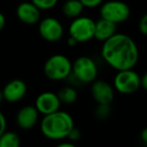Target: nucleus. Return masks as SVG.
Listing matches in <instances>:
<instances>
[{
  "label": "nucleus",
  "mask_w": 147,
  "mask_h": 147,
  "mask_svg": "<svg viewBox=\"0 0 147 147\" xmlns=\"http://www.w3.org/2000/svg\"><path fill=\"white\" fill-rule=\"evenodd\" d=\"M140 137H141V140L143 141V143H144V144H146V143H147V129L146 128L143 129V130L141 131Z\"/></svg>",
  "instance_id": "nucleus-27"
},
{
  "label": "nucleus",
  "mask_w": 147,
  "mask_h": 147,
  "mask_svg": "<svg viewBox=\"0 0 147 147\" xmlns=\"http://www.w3.org/2000/svg\"><path fill=\"white\" fill-rule=\"evenodd\" d=\"M140 88H142L143 90L147 89V75L144 74L142 77H140Z\"/></svg>",
  "instance_id": "nucleus-24"
},
{
  "label": "nucleus",
  "mask_w": 147,
  "mask_h": 147,
  "mask_svg": "<svg viewBox=\"0 0 147 147\" xmlns=\"http://www.w3.org/2000/svg\"><path fill=\"white\" fill-rule=\"evenodd\" d=\"M138 28L142 35L147 34V15L146 14H143L142 16H141L140 20H139V22H138Z\"/></svg>",
  "instance_id": "nucleus-22"
},
{
  "label": "nucleus",
  "mask_w": 147,
  "mask_h": 147,
  "mask_svg": "<svg viewBox=\"0 0 147 147\" xmlns=\"http://www.w3.org/2000/svg\"><path fill=\"white\" fill-rule=\"evenodd\" d=\"M80 1L84 7H87V8H95V7L100 6L104 0H80Z\"/></svg>",
  "instance_id": "nucleus-21"
},
{
  "label": "nucleus",
  "mask_w": 147,
  "mask_h": 147,
  "mask_svg": "<svg viewBox=\"0 0 147 147\" xmlns=\"http://www.w3.org/2000/svg\"><path fill=\"white\" fill-rule=\"evenodd\" d=\"M61 103L63 104H73L78 99V92L71 86H65L57 93Z\"/></svg>",
  "instance_id": "nucleus-17"
},
{
  "label": "nucleus",
  "mask_w": 147,
  "mask_h": 147,
  "mask_svg": "<svg viewBox=\"0 0 147 147\" xmlns=\"http://www.w3.org/2000/svg\"><path fill=\"white\" fill-rule=\"evenodd\" d=\"M38 33L45 40L49 42L59 41L63 35V24L55 17H45L39 21Z\"/></svg>",
  "instance_id": "nucleus-8"
},
{
  "label": "nucleus",
  "mask_w": 147,
  "mask_h": 147,
  "mask_svg": "<svg viewBox=\"0 0 147 147\" xmlns=\"http://www.w3.org/2000/svg\"><path fill=\"white\" fill-rule=\"evenodd\" d=\"M20 145V137L17 133L5 130L0 135V147H18Z\"/></svg>",
  "instance_id": "nucleus-16"
},
{
  "label": "nucleus",
  "mask_w": 147,
  "mask_h": 147,
  "mask_svg": "<svg viewBox=\"0 0 147 147\" xmlns=\"http://www.w3.org/2000/svg\"><path fill=\"white\" fill-rule=\"evenodd\" d=\"M85 7L80 0H67L63 4L61 11L65 16L69 18H76L82 14Z\"/></svg>",
  "instance_id": "nucleus-15"
},
{
  "label": "nucleus",
  "mask_w": 147,
  "mask_h": 147,
  "mask_svg": "<svg viewBox=\"0 0 147 147\" xmlns=\"http://www.w3.org/2000/svg\"><path fill=\"white\" fill-rule=\"evenodd\" d=\"M91 94L97 104L110 105L114 100V89L104 80H95L91 86Z\"/></svg>",
  "instance_id": "nucleus-9"
},
{
  "label": "nucleus",
  "mask_w": 147,
  "mask_h": 147,
  "mask_svg": "<svg viewBox=\"0 0 147 147\" xmlns=\"http://www.w3.org/2000/svg\"><path fill=\"white\" fill-rule=\"evenodd\" d=\"M131 14L130 7L120 0H109L102 3L100 7L101 18L118 24L126 21Z\"/></svg>",
  "instance_id": "nucleus-4"
},
{
  "label": "nucleus",
  "mask_w": 147,
  "mask_h": 147,
  "mask_svg": "<svg viewBox=\"0 0 147 147\" xmlns=\"http://www.w3.org/2000/svg\"><path fill=\"white\" fill-rule=\"evenodd\" d=\"M101 55L107 65L116 71L133 69L139 59L135 41L124 33H115L103 41Z\"/></svg>",
  "instance_id": "nucleus-1"
},
{
  "label": "nucleus",
  "mask_w": 147,
  "mask_h": 147,
  "mask_svg": "<svg viewBox=\"0 0 147 147\" xmlns=\"http://www.w3.org/2000/svg\"><path fill=\"white\" fill-rule=\"evenodd\" d=\"M95 20L89 16H80L73 18L69 26V34L77 42H87L94 38Z\"/></svg>",
  "instance_id": "nucleus-6"
},
{
  "label": "nucleus",
  "mask_w": 147,
  "mask_h": 147,
  "mask_svg": "<svg viewBox=\"0 0 147 147\" xmlns=\"http://www.w3.org/2000/svg\"><path fill=\"white\" fill-rule=\"evenodd\" d=\"M5 23H6V19H5L4 14L2 12H0V31L4 28Z\"/></svg>",
  "instance_id": "nucleus-26"
},
{
  "label": "nucleus",
  "mask_w": 147,
  "mask_h": 147,
  "mask_svg": "<svg viewBox=\"0 0 147 147\" xmlns=\"http://www.w3.org/2000/svg\"><path fill=\"white\" fill-rule=\"evenodd\" d=\"M79 82L89 84L95 81L98 76V67L93 59L87 55H82L76 59L71 63V73Z\"/></svg>",
  "instance_id": "nucleus-5"
},
{
  "label": "nucleus",
  "mask_w": 147,
  "mask_h": 147,
  "mask_svg": "<svg viewBox=\"0 0 147 147\" xmlns=\"http://www.w3.org/2000/svg\"><path fill=\"white\" fill-rule=\"evenodd\" d=\"M81 136H82V133H81V130L79 128H77L76 126H74L73 129H71V131H69V133L67 134V138H69V141H71V142H76V141L80 140Z\"/></svg>",
  "instance_id": "nucleus-20"
},
{
  "label": "nucleus",
  "mask_w": 147,
  "mask_h": 147,
  "mask_svg": "<svg viewBox=\"0 0 147 147\" xmlns=\"http://www.w3.org/2000/svg\"><path fill=\"white\" fill-rule=\"evenodd\" d=\"M43 73L45 77L51 81L65 80L71 76V61L65 55H53L45 63Z\"/></svg>",
  "instance_id": "nucleus-3"
},
{
  "label": "nucleus",
  "mask_w": 147,
  "mask_h": 147,
  "mask_svg": "<svg viewBox=\"0 0 147 147\" xmlns=\"http://www.w3.org/2000/svg\"><path fill=\"white\" fill-rule=\"evenodd\" d=\"M74 126L75 122L71 115L61 109L51 114L43 115L40 121L41 133L51 140H63Z\"/></svg>",
  "instance_id": "nucleus-2"
},
{
  "label": "nucleus",
  "mask_w": 147,
  "mask_h": 147,
  "mask_svg": "<svg viewBox=\"0 0 147 147\" xmlns=\"http://www.w3.org/2000/svg\"><path fill=\"white\" fill-rule=\"evenodd\" d=\"M57 147H76V145H75L74 142H71V141H69V142L57 143Z\"/></svg>",
  "instance_id": "nucleus-25"
},
{
  "label": "nucleus",
  "mask_w": 147,
  "mask_h": 147,
  "mask_svg": "<svg viewBox=\"0 0 147 147\" xmlns=\"http://www.w3.org/2000/svg\"><path fill=\"white\" fill-rule=\"evenodd\" d=\"M39 113L33 105H26L18 110L16 114V124L22 130H29L36 125Z\"/></svg>",
  "instance_id": "nucleus-12"
},
{
  "label": "nucleus",
  "mask_w": 147,
  "mask_h": 147,
  "mask_svg": "<svg viewBox=\"0 0 147 147\" xmlns=\"http://www.w3.org/2000/svg\"><path fill=\"white\" fill-rule=\"evenodd\" d=\"M114 88L120 94H134L140 89V76L133 69L117 71L114 78Z\"/></svg>",
  "instance_id": "nucleus-7"
},
{
  "label": "nucleus",
  "mask_w": 147,
  "mask_h": 147,
  "mask_svg": "<svg viewBox=\"0 0 147 147\" xmlns=\"http://www.w3.org/2000/svg\"><path fill=\"white\" fill-rule=\"evenodd\" d=\"M117 32V24L106 19L100 18L95 21L94 38L99 41H105Z\"/></svg>",
  "instance_id": "nucleus-14"
},
{
  "label": "nucleus",
  "mask_w": 147,
  "mask_h": 147,
  "mask_svg": "<svg viewBox=\"0 0 147 147\" xmlns=\"http://www.w3.org/2000/svg\"><path fill=\"white\" fill-rule=\"evenodd\" d=\"M4 101V98H3V94H2V91L0 90V103L3 102Z\"/></svg>",
  "instance_id": "nucleus-29"
},
{
  "label": "nucleus",
  "mask_w": 147,
  "mask_h": 147,
  "mask_svg": "<svg viewBox=\"0 0 147 147\" xmlns=\"http://www.w3.org/2000/svg\"><path fill=\"white\" fill-rule=\"evenodd\" d=\"M111 109H110V105H106V104H98L96 110H95V115H96L97 118L99 119H106L107 117L110 115Z\"/></svg>",
  "instance_id": "nucleus-19"
},
{
  "label": "nucleus",
  "mask_w": 147,
  "mask_h": 147,
  "mask_svg": "<svg viewBox=\"0 0 147 147\" xmlns=\"http://www.w3.org/2000/svg\"><path fill=\"white\" fill-rule=\"evenodd\" d=\"M27 85L20 79H14L7 83L2 90L4 101L8 103H17L25 97Z\"/></svg>",
  "instance_id": "nucleus-10"
},
{
  "label": "nucleus",
  "mask_w": 147,
  "mask_h": 147,
  "mask_svg": "<svg viewBox=\"0 0 147 147\" xmlns=\"http://www.w3.org/2000/svg\"><path fill=\"white\" fill-rule=\"evenodd\" d=\"M6 126H7V122H6V118H5V115L0 111V135L6 130Z\"/></svg>",
  "instance_id": "nucleus-23"
},
{
  "label": "nucleus",
  "mask_w": 147,
  "mask_h": 147,
  "mask_svg": "<svg viewBox=\"0 0 147 147\" xmlns=\"http://www.w3.org/2000/svg\"><path fill=\"white\" fill-rule=\"evenodd\" d=\"M77 41L75 40V39L73 38V37H71V36H69V39H67V45H69V47H75V45H77Z\"/></svg>",
  "instance_id": "nucleus-28"
},
{
  "label": "nucleus",
  "mask_w": 147,
  "mask_h": 147,
  "mask_svg": "<svg viewBox=\"0 0 147 147\" xmlns=\"http://www.w3.org/2000/svg\"><path fill=\"white\" fill-rule=\"evenodd\" d=\"M39 10H49L57 4L59 0H30Z\"/></svg>",
  "instance_id": "nucleus-18"
},
{
  "label": "nucleus",
  "mask_w": 147,
  "mask_h": 147,
  "mask_svg": "<svg viewBox=\"0 0 147 147\" xmlns=\"http://www.w3.org/2000/svg\"><path fill=\"white\" fill-rule=\"evenodd\" d=\"M16 16L24 24H36L40 20V10L31 1H23L17 6Z\"/></svg>",
  "instance_id": "nucleus-13"
},
{
  "label": "nucleus",
  "mask_w": 147,
  "mask_h": 147,
  "mask_svg": "<svg viewBox=\"0 0 147 147\" xmlns=\"http://www.w3.org/2000/svg\"><path fill=\"white\" fill-rule=\"evenodd\" d=\"M61 101L57 93L43 92L37 96L35 100V108L39 114L47 115L61 109Z\"/></svg>",
  "instance_id": "nucleus-11"
}]
</instances>
